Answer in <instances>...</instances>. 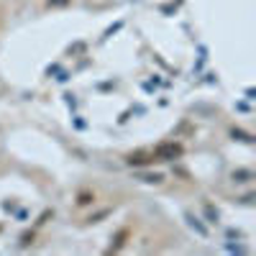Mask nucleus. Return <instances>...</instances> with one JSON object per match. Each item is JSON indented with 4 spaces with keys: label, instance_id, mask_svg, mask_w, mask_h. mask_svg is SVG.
I'll list each match as a JSON object with an SVG mask.
<instances>
[{
    "label": "nucleus",
    "instance_id": "obj_1",
    "mask_svg": "<svg viewBox=\"0 0 256 256\" xmlns=\"http://www.w3.org/2000/svg\"><path fill=\"white\" fill-rule=\"evenodd\" d=\"M180 154H182V146H180V144H162L156 152H154V156H156L159 162L174 159V156H180Z\"/></svg>",
    "mask_w": 256,
    "mask_h": 256
},
{
    "label": "nucleus",
    "instance_id": "obj_2",
    "mask_svg": "<svg viewBox=\"0 0 256 256\" xmlns=\"http://www.w3.org/2000/svg\"><path fill=\"white\" fill-rule=\"evenodd\" d=\"M70 0H49V6H67Z\"/></svg>",
    "mask_w": 256,
    "mask_h": 256
}]
</instances>
